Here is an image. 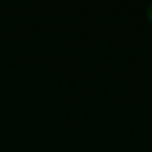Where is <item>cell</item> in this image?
<instances>
[{"label": "cell", "instance_id": "cell-1", "mask_svg": "<svg viewBox=\"0 0 152 152\" xmlns=\"http://www.w3.org/2000/svg\"><path fill=\"white\" fill-rule=\"evenodd\" d=\"M146 15H148V18H149V21L152 23V2L149 3V6H148V11H146Z\"/></svg>", "mask_w": 152, "mask_h": 152}]
</instances>
